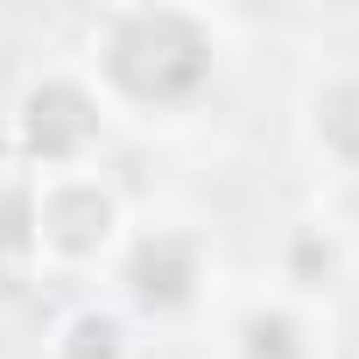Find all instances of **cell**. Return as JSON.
<instances>
[{"mask_svg": "<svg viewBox=\"0 0 359 359\" xmlns=\"http://www.w3.org/2000/svg\"><path fill=\"white\" fill-rule=\"evenodd\" d=\"M106 64L134 99H184L205 78V36L184 15H134L113 36Z\"/></svg>", "mask_w": 359, "mask_h": 359, "instance_id": "6da1fadb", "label": "cell"}, {"mask_svg": "<svg viewBox=\"0 0 359 359\" xmlns=\"http://www.w3.org/2000/svg\"><path fill=\"white\" fill-rule=\"evenodd\" d=\"M29 141H36L43 155L85 148V141H92V106H85V92H71V85L36 92V99H29Z\"/></svg>", "mask_w": 359, "mask_h": 359, "instance_id": "7a4b0ae2", "label": "cell"}, {"mask_svg": "<svg viewBox=\"0 0 359 359\" xmlns=\"http://www.w3.org/2000/svg\"><path fill=\"white\" fill-rule=\"evenodd\" d=\"M36 219H43V233H50L57 247L85 254V247H99V240H106V219H113V205H106L99 191H50Z\"/></svg>", "mask_w": 359, "mask_h": 359, "instance_id": "3957f363", "label": "cell"}, {"mask_svg": "<svg viewBox=\"0 0 359 359\" xmlns=\"http://www.w3.org/2000/svg\"><path fill=\"white\" fill-rule=\"evenodd\" d=\"M134 282H141V296L155 303H176V296H184V282H191V261H184V247H141V261H134Z\"/></svg>", "mask_w": 359, "mask_h": 359, "instance_id": "277c9868", "label": "cell"}, {"mask_svg": "<svg viewBox=\"0 0 359 359\" xmlns=\"http://www.w3.org/2000/svg\"><path fill=\"white\" fill-rule=\"evenodd\" d=\"M71 338H78V345H71V359H113V352H120V345H113L120 331H113V324H99V317H85Z\"/></svg>", "mask_w": 359, "mask_h": 359, "instance_id": "5b68a950", "label": "cell"}, {"mask_svg": "<svg viewBox=\"0 0 359 359\" xmlns=\"http://www.w3.org/2000/svg\"><path fill=\"white\" fill-rule=\"evenodd\" d=\"M29 233H22V198H8L0 205V247H22Z\"/></svg>", "mask_w": 359, "mask_h": 359, "instance_id": "8992f818", "label": "cell"}]
</instances>
